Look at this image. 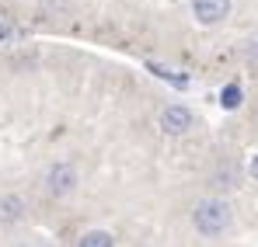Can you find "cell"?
Listing matches in <instances>:
<instances>
[{
	"instance_id": "cell-1",
	"label": "cell",
	"mask_w": 258,
	"mask_h": 247,
	"mask_svg": "<svg viewBox=\"0 0 258 247\" xmlns=\"http://www.w3.org/2000/svg\"><path fill=\"white\" fill-rule=\"evenodd\" d=\"M230 223H234V212H230V206H227L223 199H203V202H196V209H192V226H196L203 237H220V233H227Z\"/></svg>"
},
{
	"instance_id": "cell-2",
	"label": "cell",
	"mask_w": 258,
	"mask_h": 247,
	"mask_svg": "<svg viewBox=\"0 0 258 247\" xmlns=\"http://www.w3.org/2000/svg\"><path fill=\"white\" fill-rule=\"evenodd\" d=\"M74 188H77V167L74 164L59 160V164H52L49 171H45V192H49V195L67 199Z\"/></svg>"
},
{
	"instance_id": "cell-3",
	"label": "cell",
	"mask_w": 258,
	"mask_h": 247,
	"mask_svg": "<svg viewBox=\"0 0 258 247\" xmlns=\"http://www.w3.org/2000/svg\"><path fill=\"white\" fill-rule=\"evenodd\" d=\"M157 122H161V129H164L168 136H181V132L192 129V112H188L185 105H168Z\"/></svg>"
},
{
	"instance_id": "cell-4",
	"label": "cell",
	"mask_w": 258,
	"mask_h": 247,
	"mask_svg": "<svg viewBox=\"0 0 258 247\" xmlns=\"http://www.w3.org/2000/svg\"><path fill=\"white\" fill-rule=\"evenodd\" d=\"M192 14L199 25H220L230 14V0H192Z\"/></svg>"
},
{
	"instance_id": "cell-5",
	"label": "cell",
	"mask_w": 258,
	"mask_h": 247,
	"mask_svg": "<svg viewBox=\"0 0 258 247\" xmlns=\"http://www.w3.org/2000/svg\"><path fill=\"white\" fill-rule=\"evenodd\" d=\"M25 212H28V206H25V199H21V195H4V199H0V223H4V226L21 223V219H25Z\"/></svg>"
},
{
	"instance_id": "cell-6",
	"label": "cell",
	"mask_w": 258,
	"mask_h": 247,
	"mask_svg": "<svg viewBox=\"0 0 258 247\" xmlns=\"http://www.w3.org/2000/svg\"><path fill=\"white\" fill-rule=\"evenodd\" d=\"M112 244H115V240H112L108 230H91V233L81 237V247H112Z\"/></svg>"
},
{
	"instance_id": "cell-7",
	"label": "cell",
	"mask_w": 258,
	"mask_h": 247,
	"mask_svg": "<svg viewBox=\"0 0 258 247\" xmlns=\"http://www.w3.org/2000/svg\"><path fill=\"white\" fill-rule=\"evenodd\" d=\"M220 105H223L227 112H234V108L241 105V87H237V84H227V87L220 91Z\"/></svg>"
},
{
	"instance_id": "cell-8",
	"label": "cell",
	"mask_w": 258,
	"mask_h": 247,
	"mask_svg": "<svg viewBox=\"0 0 258 247\" xmlns=\"http://www.w3.org/2000/svg\"><path fill=\"white\" fill-rule=\"evenodd\" d=\"M147 70H154V77H161V80H171L174 87H185V77L181 73H174V70H164V66H157V63H147Z\"/></svg>"
},
{
	"instance_id": "cell-9",
	"label": "cell",
	"mask_w": 258,
	"mask_h": 247,
	"mask_svg": "<svg viewBox=\"0 0 258 247\" xmlns=\"http://www.w3.org/2000/svg\"><path fill=\"white\" fill-rule=\"evenodd\" d=\"M244 63L251 66V73L258 77V39H248V42H244Z\"/></svg>"
},
{
	"instance_id": "cell-10",
	"label": "cell",
	"mask_w": 258,
	"mask_h": 247,
	"mask_svg": "<svg viewBox=\"0 0 258 247\" xmlns=\"http://www.w3.org/2000/svg\"><path fill=\"white\" fill-rule=\"evenodd\" d=\"M4 39H11V25H7V21H0V42Z\"/></svg>"
},
{
	"instance_id": "cell-11",
	"label": "cell",
	"mask_w": 258,
	"mask_h": 247,
	"mask_svg": "<svg viewBox=\"0 0 258 247\" xmlns=\"http://www.w3.org/2000/svg\"><path fill=\"white\" fill-rule=\"evenodd\" d=\"M248 171H251V178H255V181H258V153H255V157H251V164H248Z\"/></svg>"
}]
</instances>
